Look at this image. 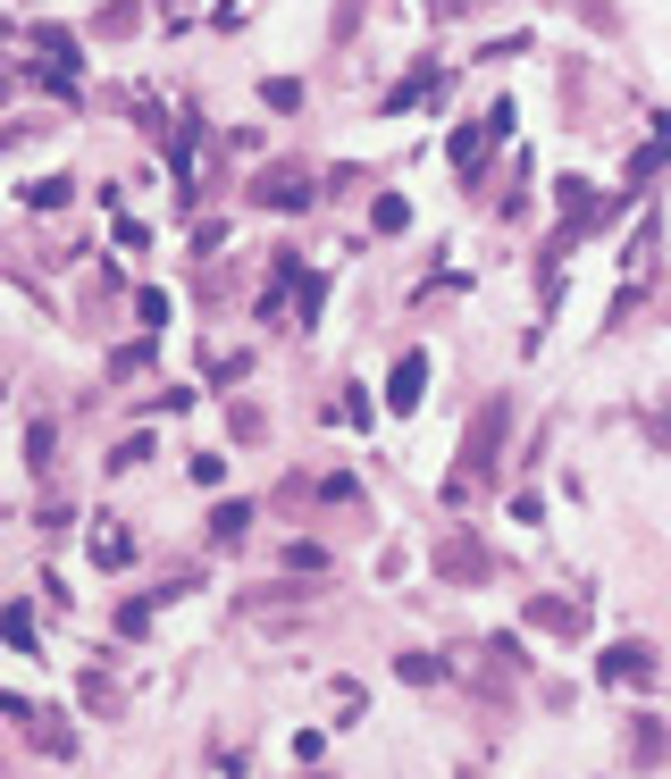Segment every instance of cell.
Instances as JSON below:
<instances>
[{
    "label": "cell",
    "instance_id": "6da1fadb",
    "mask_svg": "<svg viewBox=\"0 0 671 779\" xmlns=\"http://www.w3.org/2000/svg\"><path fill=\"white\" fill-rule=\"evenodd\" d=\"M504 126H512V110H487L479 126H461V134H454V168H461V176L487 168V152H496V134H504Z\"/></svg>",
    "mask_w": 671,
    "mask_h": 779
},
{
    "label": "cell",
    "instance_id": "7a4b0ae2",
    "mask_svg": "<svg viewBox=\"0 0 671 779\" xmlns=\"http://www.w3.org/2000/svg\"><path fill=\"white\" fill-rule=\"evenodd\" d=\"M496 444H504V402H479V428H470V444H461V470L487 478L496 470Z\"/></svg>",
    "mask_w": 671,
    "mask_h": 779
},
{
    "label": "cell",
    "instance_id": "3957f363",
    "mask_svg": "<svg viewBox=\"0 0 671 779\" xmlns=\"http://www.w3.org/2000/svg\"><path fill=\"white\" fill-rule=\"evenodd\" d=\"M252 202H268V209H311V176H303V168H268L261 185H252Z\"/></svg>",
    "mask_w": 671,
    "mask_h": 779
},
{
    "label": "cell",
    "instance_id": "277c9868",
    "mask_svg": "<svg viewBox=\"0 0 671 779\" xmlns=\"http://www.w3.org/2000/svg\"><path fill=\"white\" fill-rule=\"evenodd\" d=\"M604 679H621V687H654V654H647V646H613V654H604Z\"/></svg>",
    "mask_w": 671,
    "mask_h": 779
},
{
    "label": "cell",
    "instance_id": "5b68a950",
    "mask_svg": "<svg viewBox=\"0 0 671 779\" xmlns=\"http://www.w3.org/2000/svg\"><path fill=\"white\" fill-rule=\"evenodd\" d=\"M420 386H428V361H420V352H403L395 378H386V402H395V411H411V402H420Z\"/></svg>",
    "mask_w": 671,
    "mask_h": 779
},
{
    "label": "cell",
    "instance_id": "8992f818",
    "mask_svg": "<svg viewBox=\"0 0 671 779\" xmlns=\"http://www.w3.org/2000/svg\"><path fill=\"white\" fill-rule=\"evenodd\" d=\"M93 562H101V571L126 562V529H118V520H101V529H93Z\"/></svg>",
    "mask_w": 671,
    "mask_h": 779
},
{
    "label": "cell",
    "instance_id": "52a82bcc",
    "mask_svg": "<svg viewBox=\"0 0 671 779\" xmlns=\"http://www.w3.org/2000/svg\"><path fill=\"white\" fill-rule=\"evenodd\" d=\"M26 202H34V209H59V202H77V185H68V176H42V185L26 193Z\"/></svg>",
    "mask_w": 671,
    "mask_h": 779
},
{
    "label": "cell",
    "instance_id": "ba28073f",
    "mask_svg": "<svg viewBox=\"0 0 671 779\" xmlns=\"http://www.w3.org/2000/svg\"><path fill=\"white\" fill-rule=\"evenodd\" d=\"M403 679H420V687H428V679H445V663H437V654H403Z\"/></svg>",
    "mask_w": 671,
    "mask_h": 779
},
{
    "label": "cell",
    "instance_id": "9c48e42d",
    "mask_svg": "<svg viewBox=\"0 0 671 779\" xmlns=\"http://www.w3.org/2000/svg\"><path fill=\"white\" fill-rule=\"evenodd\" d=\"M529 621H546V628H562V637H571V628H579V612H562V604H529Z\"/></svg>",
    "mask_w": 671,
    "mask_h": 779
},
{
    "label": "cell",
    "instance_id": "30bf717a",
    "mask_svg": "<svg viewBox=\"0 0 671 779\" xmlns=\"http://www.w3.org/2000/svg\"><path fill=\"white\" fill-rule=\"evenodd\" d=\"M0 637H9V646H34V621H26V612H0Z\"/></svg>",
    "mask_w": 671,
    "mask_h": 779
}]
</instances>
